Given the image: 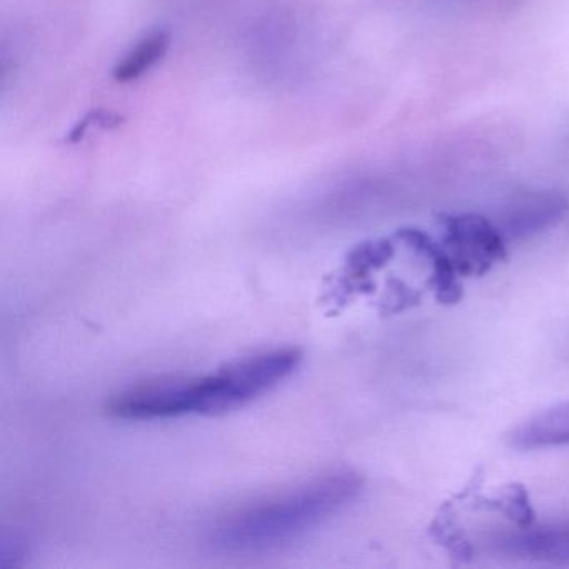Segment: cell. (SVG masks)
I'll list each match as a JSON object with an SVG mask.
<instances>
[{
    "label": "cell",
    "instance_id": "277c9868",
    "mask_svg": "<svg viewBox=\"0 0 569 569\" xmlns=\"http://www.w3.org/2000/svg\"><path fill=\"white\" fill-rule=\"evenodd\" d=\"M568 211L569 201L559 192H526L506 206L496 226L506 242L519 241L558 224Z\"/></svg>",
    "mask_w": 569,
    "mask_h": 569
},
{
    "label": "cell",
    "instance_id": "5b68a950",
    "mask_svg": "<svg viewBox=\"0 0 569 569\" xmlns=\"http://www.w3.org/2000/svg\"><path fill=\"white\" fill-rule=\"evenodd\" d=\"M496 549L532 561L569 562V521L508 532L495 539Z\"/></svg>",
    "mask_w": 569,
    "mask_h": 569
},
{
    "label": "cell",
    "instance_id": "3957f363",
    "mask_svg": "<svg viewBox=\"0 0 569 569\" xmlns=\"http://www.w3.org/2000/svg\"><path fill=\"white\" fill-rule=\"evenodd\" d=\"M448 252L456 271L461 276H482L506 256V239L498 226L481 214H451L442 219Z\"/></svg>",
    "mask_w": 569,
    "mask_h": 569
},
{
    "label": "cell",
    "instance_id": "52a82bcc",
    "mask_svg": "<svg viewBox=\"0 0 569 569\" xmlns=\"http://www.w3.org/2000/svg\"><path fill=\"white\" fill-rule=\"evenodd\" d=\"M398 239L431 262L432 288L436 289L439 301L445 302V305L458 302L461 298V288H459L458 279H456L458 271H456L455 264H452L445 248L436 244L425 232L412 228L399 231Z\"/></svg>",
    "mask_w": 569,
    "mask_h": 569
},
{
    "label": "cell",
    "instance_id": "ba28073f",
    "mask_svg": "<svg viewBox=\"0 0 569 569\" xmlns=\"http://www.w3.org/2000/svg\"><path fill=\"white\" fill-rule=\"evenodd\" d=\"M171 46V34L166 29L149 32L114 68V79L121 84L138 81L164 59Z\"/></svg>",
    "mask_w": 569,
    "mask_h": 569
},
{
    "label": "cell",
    "instance_id": "30bf717a",
    "mask_svg": "<svg viewBox=\"0 0 569 569\" xmlns=\"http://www.w3.org/2000/svg\"><path fill=\"white\" fill-rule=\"evenodd\" d=\"M26 548L24 542L19 541V538H4L2 541V549H0V566L8 568V566L19 565V559L24 558Z\"/></svg>",
    "mask_w": 569,
    "mask_h": 569
},
{
    "label": "cell",
    "instance_id": "8992f818",
    "mask_svg": "<svg viewBox=\"0 0 569 569\" xmlns=\"http://www.w3.org/2000/svg\"><path fill=\"white\" fill-rule=\"evenodd\" d=\"M511 445L519 449L569 446V401L559 402L522 422L512 431Z\"/></svg>",
    "mask_w": 569,
    "mask_h": 569
},
{
    "label": "cell",
    "instance_id": "6da1fadb",
    "mask_svg": "<svg viewBox=\"0 0 569 569\" xmlns=\"http://www.w3.org/2000/svg\"><path fill=\"white\" fill-rule=\"evenodd\" d=\"M301 361L299 349H272L239 359L201 378L129 389L109 401L108 412L126 421L224 415L278 388L295 375Z\"/></svg>",
    "mask_w": 569,
    "mask_h": 569
},
{
    "label": "cell",
    "instance_id": "7a4b0ae2",
    "mask_svg": "<svg viewBox=\"0 0 569 569\" xmlns=\"http://www.w3.org/2000/svg\"><path fill=\"white\" fill-rule=\"evenodd\" d=\"M361 476L332 472L222 519L209 541L222 552H259L278 548L318 528L361 495Z\"/></svg>",
    "mask_w": 569,
    "mask_h": 569
},
{
    "label": "cell",
    "instance_id": "9c48e42d",
    "mask_svg": "<svg viewBox=\"0 0 569 569\" xmlns=\"http://www.w3.org/2000/svg\"><path fill=\"white\" fill-rule=\"evenodd\" d=\"M121 124V116L114 114V112L111 111H102V109H99V111L91 112V114L86 116V118L82 119L79 124H76V128L69 132L66 141H68L69 144H76V142L82 141L92 126H99V128L102 129H112L118 128V126Z\"/></svg>",
    "mask_w": 569,
    "mask_h": 569
}]
</instances>
